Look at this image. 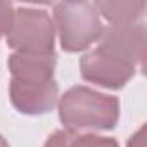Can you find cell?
Listing matches in <instances>:
<instances>
[{
  "instance_id": "obj_5",
  "label": "cell",
  "mask_w": 147,
  "mask_h": 147,
  "mask_svg": "<svg viewBox=\"0 0 147 147\" xmlns=\"http://www.w3.org/2000/svg\"><path fill=\"white\" fill-rule=\"evenodd\" d=\"M145 42L147 31L145 24L140 21L133 24H109L107 28H102V33L97 40L100 50L135 67H144Z\"/></svg>"
},
{
  "instance_id": "obj_9",
  "label": "cell",
  "mask_w": 147,
  "mask_h": 147,
  "mask_svg": "<svg viewBox=\"0 0 147 147\" xmlns=\"http://www.w3.org/2000/svg\"><path fill=\"white\" fill-rule=\"evenodd\" d=\"M14 5L9 2H0V38L9 35L14 23Z\"/></svg>"
},
{
  "instance_id": "obj_4",
  "label": "cell",
  "mask_w": 147,
  "mask_h": 147,
  "mask_svg": "<svg viewBox=\"0 0 147 147\" xmlns=\"http://www.w3.org/2000/svg\"><path fill=\"white\" fill-rule=\"evenodd\" d=\"M55 26L43 9L19 7L14 12V23L7 35V45L16 52L50 54L54 52Z\"/></svg>"
},
{
  "instance_id": "obj_1",
  "label": "cell",
  "mask_w": 147,
  "mask_h": 147,
  "mask_svg": "<svg viewBox=\"0 0 147 147\" xmlns=\"http://www.w3.org/2000/svg\"><path fill=\"white\" fill-rule=\"evenodd\" d=\"M55 62V52H14L9 57V92L12 106L19 113L36 116L54 109L59 99V87L54 80Z\"/></svg>"
},
{
  "instance_id": "obj_2",
  "label": "cell",
  "mask_w": 147,
  "mask_h": 147,
  "mask_svg": "<svg viewBox=\"0 0 147 147\" xmlns=\"http://www.w3.org/2000/svg\"><path fill=\"white\" fill-rule=\"evenodd\" d=\"M59 119L66 130H113L119 119V100L87 87H73L59 99Z\"/></svg>"
},
{
  "instance_id": "obj_10",
  "label": "cell",
  "mask_w": 147,
  "mask_h": 147,
  "mask_svg": "<svg viewBox=\"0 0 147 147\" xmlns=\"http://www.w3.org/2000/svg\"><path fill=\"white\" fill-rule=\"evenodd\" d=\"M144 131H145V126H142L135 135H131L128 140V147H144Z\"/></svg>"
},
{
  "instance_id": "obj_11",
  "label": "cell",
  "mask_w": 147,
  "mask_h": 147,
  "mask_svg": "<svg viewBox=\"0 0 147 147\" xmlns=\"http://www.w3.org/2000/svg\"><path fill=\"white\" fill-rule=\"evenodd\" d=\"M0 147H9V144L5 142V138H4L2 135H0Z\"/></svg>"
},
{
  "instance_id": "obj_6",
  "label": "cell",
  "mask_w": 147,
  "mask_h": 147,
  "mask_svg": "<svg viewBox=\"0 0 147 147\" xmlns=\"http://www.w3.org/2000/svg\"><path fill=\"white\" fill-rule=\"evenodd\" d=\"M135 66L100 50L99 47L87 52L80 61L82 78L104 88H123L135 75Z\"/></svg>"
},
{
  "instance_id": "obj_3",
  "label": "cell",
  "mask_w": 147,
  "mask_h": 147,
  "mask_svg": "<svg viewBox=\"0 0 147 147\" xmlns=\"http://www.w3.org/2000/svg\"><path fill=\"white\" fill-rule=\"evenodd\" d=\"M55 30L66 52H82L99 40L100 16L90 2H61L54 5Z\"/></svg>"
},
{
  "instance_id": "obj_7",
  "label": "cell",
  "mask_w": 147,
  "mask_h": 147,
  "mask_svg": "<svg viewBox=\"0 0 147 147\" xmlns=\"http://www.w3.org/2000/svg\"><path fill=\"white\" fill-rule=\"evenodd\" d=\"M99 16H104L111 24H133L138 23L145 11L144 0H116V2H95Z\"/></svg>"
},
{
  "instance_id": "obj_8",
  "label": "cell",
  "mask_w": 147,
  "mask_h": 147,
  "mask_svg": "<svg viewBox=\"0 0 147 147\" xmlns=\"http://www.w3.org/2000/svg\"><path fill=\"white\" fill-rule=\"evenodd\" d=\"M43 147H119L118 142L111 137H100V135H78L71 130H59L52 133Z\"/></svg>"
}]
</instances>
